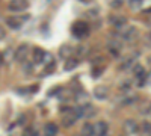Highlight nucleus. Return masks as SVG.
I'll return each instance as SVG.
<instances>
[{
    "label": "nucleus",
    "instance_id": "dca6fc26",
    "mask_svg": "<svg viewBox=\"0 0 151 136\" xmlns=\"http://www.w3.org/2000/svg\"><path fill=\"white\" fill-rule=\"evenodd\" d=\"M133 64H134V58H127L124 60V62L121 64V70H130L132 67H133Z\"/></svg>",
    "mask_w": 151,
    "mask_h": 136
},
{
    "label": "nucleus",
    "instance_id": "4be33fe9",
    "mask_svg": "<svg viewBox=\"0 0 151 136\" xmlns=\"http://www.w3.org/2000/svg\"><path fill=\"white\" fill-rule=\"evenodd\" d=\"M23 136H38V132L33 129H27V130H24Z\"/></svg>",
    "mask_w": 151,
    "mask_h": 136
},
{
    "label": "nucleus",
    "instance_id": "7ed1b4c3",
    "mask_svg": "<svg viewBox=\"0 0 151 136\" xmlns=\"http://www.w3.org/2000/svg\"><path fill=\"white\" fill-rule=\"evenodd\" d=\"M77 114H76V107H73L68 112L62 114V126L64 127H71L76 121H77Z\"/></svg>",
    "mask_w": 151,
    "mask_h": 136
},
{
    "label": "nucleus",
    "instance_id": "f257e3e1",
    "mask_svg": "<svg viewBox=\"0 0 151 136\" xmlns=\"http://www.w3.org/2000/svg\"><path fill=\"white\" fill-rule=\"evenodd\" d=\"M71 32L76 38H85V36L89 35V24L86 21H76L71 27Z\"/></svg>",
    "mask_w": 151,
    "mask_h": 136
},
{
    "label": "nucleus",
    "instance_id": "20e7f679",
    "mask_svg": "<svg viewBox=\"0 0 151 136\" xmlns=\"http://www.w3.org/2000/svg\"><path fill=\"white\" fill-rule=\"evenodd\" d=\"M27 8H29L27 0H12L8 5V9L11 12H21V11H26Z\"/></svg>",
    "mask_w": 151,
    "mask_h": 136
},
{
    "label": "nucleus",
    "instance_id": "2eb2a0df",
    "mask_svg": "<svg viewBox=\"0 0 151 136\" xmlns=\"http://www.w3.org/2000/svg\"><path fill=\"white\" fill-rule=\"evenodd\" d=\"M60 56L62 58H65V59H68V58H71L70 55L73 53V48L71 47H68V45H64V47H60Z\"/></svg>",
    "mask_w": 151,
    "mask_h": 136
},
{
    "label": "nucleus",
    "instance_id": "6e6552de",
    "mask_svg": "<svg viewBox=\"0 0 151 136\" xmlns=\"http://www.w3.org/2000/svg\"><path fill=\"white\" fill-rule=\"evenodd\" d=\"M124 130L127 132L129 135H134L139 132V126H137V122L133 121V119H125L124 122Z\"/></svg>",
    "mask_w": 151,
    "mask_h": 136
},
{
    "label": "nucleus",
    "instance_id": "6ab92c4d",
    "mask_svg": "<svg viewBox=\"0 0 151 136\" xmlns=\"http://www.w3.org/2000/svg\"><path fill=\"white\" fill-rule=\"evenodd\" d=\"M145 83H147V73L142 74V76H139V77H136V85L139 86V88H142Z\"/></svg>",
    "mask_w": 151,
    "mask_h": 136
},
{
    "label": "nucleus",
    "instance_id": "a211bd4d",
    "mask_svg": "<svg viewBox=\"0 0 151 136\" xmlns=\"http://www.w3.org/2000/svg\"><path fill=\"white\" fill-rule=\"evenodd\" d=\"M122 3H124V0H109V6H110V8H113V9L121 8V6H122Z\"/></svg>",
    "mask_w": 151,
    "mask_h": 136
},
{
    "label": "nucleus",
    "instance_id": "393cba45",
    "mask_svg": "<svg viewBox=\"0 0 151 136\" xmlns=\"http://www.w3.org/2000/svg\"><path fill=\"white\" fill-rule=\"evenodd\" d=\"M2 64H3V56L0 55V65H2Z\"/></svg>",
    "mask_w": 151,
    "mask_h": 136
},
{
    "label": "nucleus",
    "instance_id": "ddd939ff",
    "mask_svg": "<svg viewBox=\"0 0 151 136\" xmlns=\"http://www.w3.org/2000/svg\"><path fill=\"white\" fill-rule=\"evenodd\" d=\"M79 65V59L77 58H68L65 60V65H64V70L65 71H73L74 68H77Z\"/></svg>",
    "mask_w": 151,
    "mask_h": 136
},
{
    "label": "nucleus",
    "instance_id": "5701e85b",
    "mask_svg": "<svg viewBox=\"0 0 151 136\" xmlns=\"http://www.w3.org/2000/svg\"><path fill=\"white\" fill-rule=\"evenodd\" d=\"M142 130L145 132V133H151V124H150V122H144V124H142Z\"/></svg>",
    "mask_w": 151,
    "mask_h": 136
},
{
    "label": "nucleus",
    "instance_id": "1a4fd4ad",
    "mask_svg": "<svg viewBox=\"0 0 151 136\" xmlns=\"http://www.w3.org/2000/svg\"><path fill=\"white\" fill-rule=\"evenodd\" d=\"M121 38L125 41H133L137 38V29L136 27H129L125 29L124 32H121Z\"/></svg>",
    "mask_w": 151,
    "mask_h": 136
},
{
    "label": "nucleus",
    "instance_id": "4468645a",
    "mask_svg": "<svg viewBox=\"0 0 151 136\" xmlns=\"http://www.w3.org/2000/svg\"><path fill=\"white\" fill-rule=\"evenodd\" d=\"M82 135L83 136H94V126L86 122V124L82 127Z\"/></svg>",
    "mask_w": 151,
    "mask_h": 136
},
{
    "label": "nucleus",
    "instance_id": "412c9836",
    "mask_svg": "<svg viewBox=\"0 0 151 136\" xmlns=\"http://www.w3.org/2000/svg\"><path fill=\"white\" fill-rule=\"evenodd\" d=\"M144 3V0H130V6L133 9H137V8H141Z\"/></svg>",
    "mask_w": 151,
    "mask_h": 136
},
{
    "label": "nucleus",
    "instance_id": "f3484780",
    "mask_svg": "<svg viewBox=\"0 0 151 136\" xmlns=\"http://www.w3.org/2000/svg\"><path fill=\"white\" fill-rule=\"evenodd\" d=\"M133 74H134V77H139V76H142V74H145L144 67H142V65H134V68H133Z\"/></svg>",
    "mask_w": 151,
    "mask_h": 136
},
{
    "label": "nucleus",
    "instance_id": "aec40b11",
    "mask_svg": "<svg viewBox=\"0 0 151 136\" xmlns=\"http://www.w3.org/2000/svg\"><path fill=\"white\" fill-rule=\"evenodd\" d=\"M8 21V24L12 27V29H18V27H21V23L18 21V20H14V18H8L6 20Z\"/></svg>",
    "mask_w": 151,
    "mask_h": 136
},
{
    "label": "nucleus",
    "instance_id": "9b49d317",
    "mask_svg": "<svg viewBox=\"0 0 151 136\" xmlns=\"http://www.w3.org/2000/svg\"><path fill=\"white\" fill-rule=\"evenodd\" d=\"M59 132V127L55 124V122H47L44 126V135L45 136H56Z\"/></svg>",
    "mask_w": 151,
    "mask_h": 136
},
{
    "label": "nucleus",
    "instance_id": "423d86ee",
    "mask_svg": "<svg viewBox=\"0 0 151 136\" xmlns=\"http://www.w3.org/2000/svg\"><path fill=\"white\" fill-rule=\"evenodd\" d=\"M27 52H29V47H27L26 44L18 45V47H17V50H15V55H14V59L17 60V62H21V60L26 59Z\"/></svg>",
    "mask_w": 151,
    "mask_h": 136
},
{
    "label": "nucleus",
    "instance_id": "f03ea898",
    "mask_svg": "<svg viewBox=\"0 0 151 136\" xmlns=\"http://www.w3.org/2000/svg\"><path fill=\"white\" fill-rule=\"evenodd\" d=\"M76 114H77L79 118L82 117V118L89 119V118L95 117L97 109H95L92 104H83V106H77V107H76Z\"/></svg>",
    "mask_w": 151,
    "mask_h": 136
},
{
    "label": "nucleus",
    "instance_id": "f8f14e48",
    "mask_svg": "<svg viewBox=\"0 0 151 136\" xmlns=\"http://www.w3.org/2000/svg\"><path fill=\"white\" fill-rule=\"evenodd\" d=\"M33 58H35V62L41 64V62H44V59L47 58V53H45V52L42 50V48L36 47L35 50H33Z\"/></svg>",
    "mask_w": 151,
    "mask_h": 136
},
{
    "label": "nucleus",
    "instance_id": "0eeeda50",
    "mask_svg": "<svg viewBox=\"0 0 151 136\" xmlns=\"http://www.w3.org/2000/svg\"><path fill=\"white\" fill-rule=\"evenodd\" d=\"M109 23L112 24L113 27L121 29L122 26H125V23H127V18H125L124 15H110V17H109Z\"/></svg>",
    "mask_w": 151,
    "mask_h": 136
},
{
    "label": "nucleus",
    "instance_id": "9d476101",
    "mask_svg": "<svg viewBox=\"0 0 151 136\" xmlns=\"http://www.w3.org/2000/svg\"><path fill=\"white\" fill-rule=\"evenodd\" d=\"M109 95V89L106 88V86H97V88L94 89V97L97 98V100H106Z\"/></svg>",
    "mask_w": 151,
    "mask_h": 136
},
{
    "label": "nucleus",
    "instance_id": "b1692460",
    "mask_svg": "<svg viewBox=\"0 0 151 136\" xmlns=\"http://www.w3.org/2000/svg\"><path fill=\"white\" fill-rule=\"evenodd\" d=\"M5 35H6V32H5V29L0 26V40H3L5 38Z\"/></svg>",
    "mask_w": 151,
    "mask_h": 136
},
{
    "label": "nucleus",
    "instance_id": "39448f33",
    "mask_svg": "<svg viewBox=\"0 0 151 136\" xmlns=\"http://www.w3.org/2000/svg\"><path fill=\"white\" fill-rule=\"evenodd\" d=\"M109 132V126L104 121H98L97 124H94V136H106Z\"/></svg>",
    "mask_w": 151,
    "mask_h": 136
}]
</instances>
